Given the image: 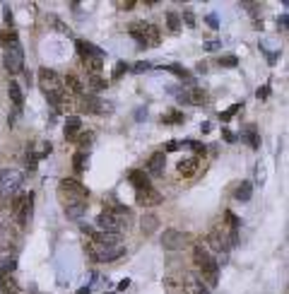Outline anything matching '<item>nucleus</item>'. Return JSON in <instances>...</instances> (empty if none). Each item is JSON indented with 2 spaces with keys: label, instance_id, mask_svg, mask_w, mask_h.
I'll list each match as a JSON object with an SVG mask.
<instances>
[{
  "label": "nucleus",
  "instance_id": "ea45409f",
  "mask_svg": "<svg viewBox=\"0 0 289 294\" xmlns=\"http://www.w3.org/2000/svg\"><path fill=\"white\" fill-rule=\"evenodd\" d=\"M236 63H239V60L234 58V56H224V58H219V65H224V68H236Z\"/></svg>",
  "mask_w": 289,
  "mask_h": 294
},
{
  "label": "nucleus",
  "instance_id": "2f4dec72",
  "mask_svg": "<svg viewBox=\"0 0 289 294\" xmlns=\"http://www.w3.org/2000/svg\"><path fill=\"white\" fill-rule=\"evenodd\" d=\"M87 85H89V89H94V92H101V89L109 87V82H106L104 77H99V75H89V77H87Z\"/></svg>",
  "mask_w": 289,
  "mask_h": 294
},
{
  "label": "nucleus",
  "instance_id": "dca6fc26",
  "mask_svg": "<svg viewBox=\"0 0 289 294\" xmlns=\"http://www.w3.org/2000/svg\"><path fill=\"white\" fill-rule=\"evenodd\" d=\"M63 133H65V140H75V138L82 133V121H80V116H68Z\"/></svg>",
  "mask_w": 289,
  "mask_h": 294
},
{
  "label": "nucleus",
  "instance_id": "4d7b16f0",
  "mask_svg": "<svg viewBox=\"0 0 289 294\" xmlns=\"http://www.w3.org/2000/svg\"><path fill=\"white\" fill-rule=\"evenodd\" d=\"M77 294H92V290H89V287H80V290H77Z\"/></svg>",
  "mask_w": 289,
  "mask_h": 294
},
{
  "label": "nucleus",
  "instance_id": "4468645a",
  "mask_svg": "<svg viewBox=\"0 0 289 294\" xmlns=\"http://www.w3.org/2000/svg\"><path fill=\"white\" fill-rule=\"evenodd\" d=\"M135 200H138L140 205H159L164 198H162L159 191H154V188H144V191H135Z\"/></svg>",
  "mask_w": 289,
  "mask_h": 294
},
{
  "label": "nucleus",
  "instance_id": "423d86ee",
  "mask_svg": "<svg viewBox=\"0 0 289 294\" xmlns=\"http://www.w3.org/2000/svg\"><path fill=\"white\" fill-rule=\"evenodd\" d=\"M2 65L10 75H20L24 70V51L22 46H12V49H5V56H2Z\"/></svg>",
  "mask_w": 289,
  "mask_h": 294
},
{
  "label": "nucleus",
  "instance_id": "7ed1b4c3",
  "mask_svg": "<svg viewBox=\"0 0 289 294\" xmlns=\"http://www.w3.org/2000/svg\"><path fill=\"white\" fill-rule=\"evenodd\" d=\"M22 181H24V174H22V172H17V169H5V172L0 174V198L7 200V198L17 196L20 188H22Z\"/></svg>",
  "mask_w": 289,
  "mask_h": 294
},
{
  "label": "nucleus",
  "instance_id": "aec40b11",
  "mask_svg": "<svg viewBox=\"0 0 289 294\" xmlns=\"http://www.w3.org/2000/svg\"><path fill=\"white\" fill-rule=\"evenodd\" d=\"M205 99H207V94L198 87L186 92V94H178V101H183V104H205Z\"/></svg>",
  "mask_w": 289,
  "mask_h": 294
},
{
  "label": "nucleus",
  "instance_id": "864d4df0",
  "mask_svg": "<svg viewBox=\"0 0 289 294\" xmlns=\"http://www.w3.org/2000/svg\"><path fill=\"white\" fill-rule=\"evenodd\" d=\"M80 229H82V234H87V236H92V234H94V229H92L89 224H82Z\"/></svg>",
  "mask_w": 289,
  "mask_h": 294
},
{
  "label": "nucleus",
  "instance_id": "4c0bfd02",
  "mask_svg": "<svg viewBox=\"0 0 289 294\" xmlns=\"http://www.w3.org/2000/svg\"><path fill=\"white\" fill-rule=\"evenodd\" d=\"M125 70H130V65H128V63H123V60H118V63H116V70H114V80H118Z\"/></svg>",
  "mask_w": 289,
  "mask_h": 294
},
{
  "label": "nucleus",
  "instance_id": "c9c22d12",
  "mask_svg": "<svg viewBox=\"0 0 289 294\" xmlns=\"http://www.w3.org/2000/svg\"><path fill=\"white\" fill-rule=\"evenodd\" d=\"M241 109H243V104H234V106H231L229 111H224V114H219V118H222V121H229V118H234V116H236V114H239V111H241Z\"/></svg>",
  "mask_w": 289,
  "mask_h": 294
},
{
  "label": "nucleus",
  "instance_id": "8fccbe9b",
  "mask_svg": "<svg viewBox=\"0 0 289 294\" xmlns=\"http://www.w3.org/2000/svg\"><path fill=\"white\" fill-rule=\"evenodd\" d=\"M56 27H58L60 31H63V34H68V36L72 34V31H70V27H65V24H63V22H58V20H56Z\"/></svg>",
  "mask_w": 289,
  "mask_h": 294
},
{
  "label": "nucleus",
  "instance_id": "b1692460",
  "mask_svg": "<svg viewBox=\"0 0 289 294\" xmlns=\"http://www.w3.org/2000/svg\"><path fill=\"white\" fill-rule=\"evenodd\" d=\"M241 138H243V143H248V147H251V149H258V147H260V138H258V130H256V125H246Z\"/></svg>",
  "mask_w": 289,
  "mask_h": 294
},
{
  "label": "nucleus",
  "instance_id": "39448f33",
  "mask_svg": "<svg viewBox=\"0 0 289 294\" xmlns=\"http://www.w3.org/2000/svg\"><path fill=\"white\" fill-rule=\"evenodd\" d=\"M68 196V203H72V200H87L89 198V188L82 186L80 181H75V178H63L60 181V198H65Z\"/></svg>",
  "mask_w": 289,
  "mask_h": 294
},
{
  "label": "nucleus",
  "instance_id": "20e7f679",
  "mask_svg": "<svg viewBox=\"0 0 289 294\" xmlns=\"http://www.w3.org/2000/svg\"><path fill=\"white\" fill-rule=\"evenodd\" d=\"M12 210H15L17 224H20V227H27L29 220H31V210H34V193H22V196H17Z\"/></svg>",
  "mask_w": 289,
  "mask_h": 294
},
{
  "label": "nucleus",
  "instance_id": "bb28decb",
  "mask_svg": "<svg viewBox=\"0 0 289 294\" xmlns=\"http://www.w3.org/2000/svg\"><path fill=\"white\" fill-rule=\"evenodd\" d=\"M125 256V248L123 246H116L111 251H104V253H99V263H111V261H118V258H123Z\"/></svg>",
  "mask_w": 289,
  "mask_h": 294
},
{
  "label": "nucleus",
  "instance_id": "6e6552de",
  "mask_svg": "<svg viewBox=\"0 0 289 294\" xmlns=\"http://www.w3.org/2000/svg\"><path fill=\"white\" fill-rule=\"evenodd\" d=\"M51 149H53V145H51V143H46V140H39V143L29 145L27 147V169H29V172H34V169H36V164H39V159L48 157V154H51Z\"/></svg>",
  "mask_w": 289,
  "mask_h": 294
},
{
  "label": "nucleus",
  "instance_id": "e433bc0d",
  "mask_svg": "<svg viewBox=\"0 0 289 294\" xmlns=\"http://www.w3.org/2000/svg\"><path fill=\"white\" fill-rule=\"evenodd\" d=\"M178 17H183V22H186L188 27H195V15H193V10H183Z\"/></svg>",
  "mask_w": 289,
  "mask_h": 294
},
{
  "label": "nucleus",
  "instance_id": "f03ea898",
  "mask_svg": "<svg viewBox=\"0 0 289 294\" xmlns=\"http://www.w3.org/2000/svg\"><path fill=\"white\" fill-rule=\"evenodd\" d=\"M130 36H133L140 46H159V41H162V31L157 29L154 24L143 22V20L130 22Z\"/></svg>",
  "mask_w": 289,
  "mask_h": 294
},
{
  "label": "nucleus",
  "instance_id": "a18cd8bd",
  "mask_svg": "<svg viewBox=\"0 0 289 294\" xmlns=\"http://www.w3.org/2000/svg\"><path fill=\"white\" fill-rule=\"evenodd\" d=\"M186 145H191L195 152H198V154H205V145H200V143H193V140H188Z\"/></svg>",
  "mask_w": 289,
  "mask_h": 294
},
{
  "label": "nucleus",
  "instance_id": "4be33fe9",
  "mask_svg": "<svg viewBox=\"0 0 289 294\" xmlns=\"http://www.w3.org/2000/svg\"><path fill=\"white\" fill-rule=\"evenodd\" d=\"M195 172H198V159L195 157H188V159L178 162V174L181 176H193Z\"/></svg>",
  "mask_w": 289,
  "mask_h": 294
},
{
  "label": "nucleus",
  "instance_id": "f8f14e48",
  "mask_svg": "<svg viewBox=\"0 0 289 294\" xmlns=\"http://www.w3.org/2000/svg\"><path fill=\"white\" fill-rule=\"evenodd\" d=\"M167 167V154L164 152H154L147 162V176H162Z\"/></svg>",
  "mask_w": 289,
  "mask_h": 294
},
{
  "label": "nucleus",
  "instance_id": "ddd939ff",
  "mask_svg": "<svg viewBox=\"0 0 289 294\" xmlns=\"http://www.w3.org/2000/svg\"><path fill=\"white\" fill-rule=\"evenodd\" d=\"M183 294H210V290L202 285L198 275H186L183 277Z\"/></svg>",
  "mask_w": 289,
  "mask_h": 294
},
{
  "label": "nucleus",
  "instance_id": "3c124183",
  "mask_svg": "<svg viewBox=\"0 0 289 294\" xmlns=\"http://www.w3.org/2000/svg\"><path fill=\"white\" fill-rule=\"evenodd\" d=\"M222 135H224V140H227V143H234V140H236V135L229 133V130H222Z\"/></svg>",
  "mask_w": 289,
  "mask_h": 294
},
{
  "label": "nucleus",
  "instance_id": "412c9836",
  "mask_svg": "<svg viewBox=\"0 0 289 294\" xmlns=\"http://www.w3.org/2000/svg\"><path fill=\"white\" fill-rule=\"evenodd\" d=\"M0 292L2 294H20V282L15 280V275H2V277H0Z\"/></svg>",
  "mask_w": 289,
  "mask_h": 294
},
{
  "label": "nucleus",
  "instance_id": "72a5a7b5",
  "mask_svg": "<svg viewBox=\"0 0 289 294\" xmlns=\"http://www.w3.org/2000/svg\"><path fill=\"white\" fill-rule=\"evenodd\" d=\"M164 70H169V73H173L176 77H183V80H188L191 75H188V70L186 68H181V65H167Z\"/></svg>",
  "mask_w": 289,
  "mask_h": 294
},
{
  "label": "nucleus",
  "instance_id": "1a4fd4ad",
  "mask_svg": "<svg viewBox=\"0 0 289 294\" xmlns=\"http://www.w3.org/2000/svg\"><path fill=\"white\" fill-rule=\"evenodd\" d=\"M80 106H82V111H87V114H109V111H111V104H109V101H101V99H96V97H82Z\"/></svg>",
  "mask_w": 289,
  "mask_h": 294
},
{
  "label": "nucleus",
  "instance_id": "9d476101",
  "mask_svg": "<svg viewBox=\"0 0 289 294\" xmlns=\"http://www.w3.org/2000/svg\"><path fill=\"white\" fill-rule=\"evenodd\" d=\"M17 239H20V234L12 224L0 222V251H10V246H15Z\"/></svg>",
  "mask_w": 289,
  "mask_h": 294
},
{
  "label": "nucleus",
  "instance_id": "a19ab883",
  "mask_svg": "<svg viewBox=\"0 0 289 294\" xmlns=\"http://www.w3.org/2000/svg\"><path fill=\"white\" fill-rule=\"evenodd\" d=\"M162 121H164V123H181V121H183V114L176 111V114H171V116H162Z\"/></svg>",
  "mask_w": 289,
  "mask_h": 294
},
{
  "label": "nucleus",
  "instance_id": "2eb2a0df",
  "mask_svg": "<svg viewBox=\"0 0 289 294\" xmlns=\"http://www.w3.org/2000/svg\"><path fill=\"white\" fill-rule=\"evenodd\" d=\"M75 49H77V53L82 56V60L89 58V56H104V51H101L99 46L89 44V41H85V39H77V41H75Z\"/></svg>",
  "mask_w": 289,
  "mask_h": 294
},
{
  "label": "nucleus",
  "instance_id": "c756f323",
  "mask_svg": "<svg viewBox=\"0 0 289 294\" xmlns=\"http://www.w3.org/2000/svg\"><path fill=\"white\" fill-rule=\"evenodd\" d=\"M167 24H169V31H173V34L181 31V17H178L176 10H169V12H167Z\"/></svg>",
  "mask_w": 289,
  "mask_h": 294
},
{
  "label": "nucleus",
  "instance_id": "5fc2aeb1",
  "mask_svg": "<svg viewBox=\"0 0 289 294\" xmlns=\"http://www.w3.org/2000/svg\"><path fill=\"white\" fill-rule=\"evenodd\" d=\"M120 7H123V10H133V7H135V2H133V0H128V2H120Z\"/></svg>",
  "mask_w": 289,
  "mask_h": 294
},
{
  "label": "nucleus",
  "instance_id": "37998d69",
  "mask_svg": "<svg viewBox=\"0 0 289 294\" xmlns=\"http://www.w3.org/2000/svg\"><path fill=\"white\" fill-rule=\"evenodd\" d=\"M227 222H229V224H231V229H236V227L241 224V220H239V217H236L234 212H227Z\"/></svg>",
  "mask_w": 289,
  "mask_h": 294
},
{
  "label": "nucleus",
  "instance_id": "79ce46f5",
  "mask_svg": "<svg viewBox=\"0 0 289 294\" xmlns=\"http://www.w3.org/2000/svg\"><path fill=\"white\" fill-rule=\"evenodd\" d=\"M2 12H5V24L12 29V10H10V5H5V7H2Z\"/></svg>",
  "mask_w": 289,
  "mask_h": 294
},
{
  "label": "nucleus",
  "instance_id": "cd10ccee",
  "mask_svg": "<svg viewBox=\"0 0 289 294\" xmlns=\"http://www.w3.org/2000/svg\"><path fill=\"white\" fill-rule=\"evenodd\" d=\"M63 87H65V92H72V94H82V92H85L82 82H80L75 75H68V77L63 80Z\"/></svg>",
  "mask_w": 289,
  "mask_h": 294
},
{
  "label": "nucleus",
  "instance_id": "0eeeda50",
  "mask_svg": "<svg viewBox=\"0 0 289 294\" xmlns=\"http://www.w3.org/2000/svg\"><path fill=\"white\" fill-rule=\"evenodd\" d=\"M188 244H191V234H188V232L164 229V234H162V246H164L167 251H178V248H183V246H188Z\"/></svg>",
  "mask_w": 289,
  "mask_h": 294
},
{
  "label": "nucleus",
  "instance_id": "603ef678",
  "mask_svg": "<svg viewBox=\"0 0 289 294\" xmlns=\"http://www.w3.org/2000/svg\"><path fill=\"white\" fill-rule=\"evenodd\" d=\"M128 287H130V280H128V277L118 282V290H120V292H123V290H128Z\"/></svg>",
  "mask_w": 289,
  "mask_h": 294
},
{
  "label": "nucleus",
  "instance_id": "a211bd4d",
  "mask_svg": "<svg viewBox=\"0 0 289 294\" xmlns=\"http://www.w3.org/2000/svg\"><path fill=\"white\" fill-rule=\"evenodd\" d=\"M87 212V200H72V203H65V215L70 220H80Z\"/></svg>",
  "mask_w": 289,
  "mask_h": 294
},
{
  "label": "nucleus",
  "instance_id": "09e8293b",
  "mask_svg": "<svg viewBox=\"0 0 289 294\" xmlns=\"http://www.w3.org/2000/svg\"><path fill=\"white\" fill-rule=\"evenodd\" d=\"M219 46H222L219 41H207V44H205V49H207V51H215V49H219Z\"/></svg>",
  "mask_w": 289,
  "mask_h": 294
},
{
  "label": "nucleus",
  "instance_id": "f257e3e1",
  "mask_svg": "<svg viewBox=\"0 0 289 294\" xmlns=\"http://www.w3.org/2000/svg\"><path fill=\"white\" fill-rule=\"evenodd\" d=\"M193 261H195V265L200 268V272H202L200 280L207 282V287H215V285H217V277H219V263L215 261V256H212L205 246H195Z\"/></svg>",
  "mask_w": 289,
  "mask_h": 294
},
{
  "label": "nucleus",
  "instance_id": "58836bf2",
  "mask_svg": "<svg viewBox=\"0 0 289 294\" xmlns=\"http://www.w3.org/2000/svg\"><path fill=\"white\" fill-rule=\"evenodd\" d=\"M149 68H152V65H149L147 60H140V63H135V65H133V73H138V75H140V73H147Z\"/></svg>",
  "mask_w": 289,
  "mask_h": 294
},
{
  "label": "nucleus",
  "instance_id": "6e6d98bb",
  "mask_svg": "<svg viewBox=\"0 0 289 294\" xmlns=\"http://www.w3.org/2000/svg\"><path fill=\"white\" fill-rule=\"evenodd\" d=\"M135 118H138V121H143V118H147V111H144V109H140V111L135 114Z\"/></svg>",
  "mask_w": 289,
  "mask_h": 294
},
{
  "label": "nucleus",
  "instance_id": "49530a36",
  "mask_svg": "<svg viewBox=\"0 0 289 294\" xmlns=\"http://www.w3.org/2000/svg\"><path fill=\"white\" fill-rule=\"evenodd\" d=\"M178 147H181V143H178V140H169V143H167V152H176Z\"/></svg>",
  "mask_w": 289,
  "mask_h": 294
},
{
  "label": "nucleus",
  "instance_id": "f704fd0d",
  "mask_svg": "<svg viewBox=\"0 0 289 294\" xmlns=\"http://www.w3.org/2000/svg\"><path fill=\"white\" fill-rule=\"evenodd\" d=\"M75 140H77V145L80 147H89L92 143H94V135H92V133H80Z\"/></svg>",
  "mask_w": 289,
  "mask_h": 294
},
{
  "label": "nucleus",
  "instance_id": "c85d7f7f",
  "mask_svg": "<svg viewBox=\"0 0 289 294\" xmlns=\"http://www.w3.org/2000/svg\"><path fill=\"white\" fill-rule=\"evenodd\" d=\"M15 268H17V261H15L12 256H10V258H7V256L0 258V277H2V275H12Z\"/></svg>",
  "mask_w": 289,
  "mask_h": 294
},
{
  "label": "nucleus",
  "instance_id": "6ab92c4d",
  "mask_svg": "<svg viewBox=\"0 0 289 294\" xmlns=\"http://www.w3.org/2000/svg\"><path fill=\"white\" fill-rule=\"evenodd\" d=\"M159 229V217L157 215H143V220H140V232H143L144 236L154 234Z\"/></svg>",
  "mask_w": 289,
  "mask_h": 294
},
{
  "label": "nucleus",
  "instance_id": "5701e85b",
  "mask_svg": "<svg viewBox=\"0 0 289 294\" xmlns=\"http://www.w3.org/2000/svg\"><path fill=\"white\" fill-rule=\"evenodd\" d=\"M7 94H10V99H12L15 109L20 111V109H22V104H24V92H22V87H20L17 82H10V87H7Z\"/></svg>",
  "mask_w": 289,
  "mask_h": 294
},
{
  "label": "nucleus",
  "instance_id": "c03bdc74",
  "mask_svg": "<svg viewBox=\"0 0 289 294\" xmlns=\"http://www.w3.org/2000/svg\"><path fill=\"white\" fill-rule=\"evenodd\" d=\"M267 94H270V85H263V87L256 92V97H258V99H267Z\"/></svg>",
  "mask_w": 289,
  "mask_h": 294
},
{
  "label": "nucleus",
  "instance_id": "473e14b6",
  "mask_svg": "<svg viewBox=\"0 0 289 294\" xmlns=\"http://www.w3.org/2000/svg\"><path fill=\"white\" fill-rule=\"evenodd\" d=\"M72 167H75V172H77V174H82V172H85V169H87V152H82V149H80V152H75V157H72Z\"/></svg>",
  "mask_w": 289,
  "mask_h": 294
},
{
  "label": "nucleus",
  "instance_id": "de8ad7c7",
  "mask_svg": "<svg viewBox=\"0 0 289 294\" xmlns=\"http://www.w3.org/2000/svg\"><path fill=\"white\" fill-rule=\"evenodd\" d=\"M207 24H210L212 29H217V27H219V22H217V17H215V15H210V17H207Z\"/></svg>",
  "mask_w": 289,
  "mask_h": 294
},
{
  "label": "nucleus",
  "instance_id": "9b49d317",
  "mask_svg": "<svg viewBox=\"0 0 289 294\" xmlns=\"http://www.w3.org/2000/svg\"><path fill=\"white\" fill-rule=\"evenodd\" d=\"M210 253H224L227 248H229V241H227V236L222 234V232H212V234L207 236V246H205Z\"/></svg>",
  "mask_w": 289,
  "mask_h": 294
},
{
  "label": "nucleus",
  "instance_id": "393cba45",
  "mask_svg": "<svg viewBox=\"0 0 289 294\" xmlns=\"http://www.w3.org/2000/svg\"><path fill=\"white\" fill-rule=\"evenodd\" d=\"M251 196H253V183H251V181H241V183L236 186V191H234V198H236V200H251Z\"/></svg>",
  "mask_w": 289,
  "mask_h": 294
},
{
  "label": "nucleus",
  "instance_id": "f3484780",
  "mask_svg": "<svg viewBox=\"0 0 289 294\" xmlns=\"http://www.w3.org/2000/svg\"><path fill=\"white\" fill-rule=\"evenodd\" d=\"M128 181L135 186V191L152 188V183H149V176H147V172H143V169H133V172H130V176H128Z\"/></svg>",
  "mask_w": 289,
  "mask_h": 294
},
{
  "label": "nucleus",
  "instance_id": "a878e982",
  "mask_svg": "<svg viewBox=\"0 0 289 294\" xmlns=\"http://www.w3.org/2000/svg\"><path fill=\"white\" fill-rule=\"evenodd\" d=\"M17 44H20V36H17L15 29L0 31V46H2V49H12V46H17Z\"/></svg>",
  "mask_w": 289,
  "mask_h": 294
},
{
  "label": "nucleus",
  "instance_id": "7c9ffc66",
  "mask_svg": "<svg viewBox=\"0 0 289 294\" xmlns=\"http://www.w3.org/2000/svg\"><path fill=\"white\" fill-rule=\"evenodd\" d=\"M85 65L92 70L89 75H96L101 70V65H104V56H89V58H85Z\"/></svg>",
  "mask_w": 289,
  "mask_h": 294
}]
</instances>
